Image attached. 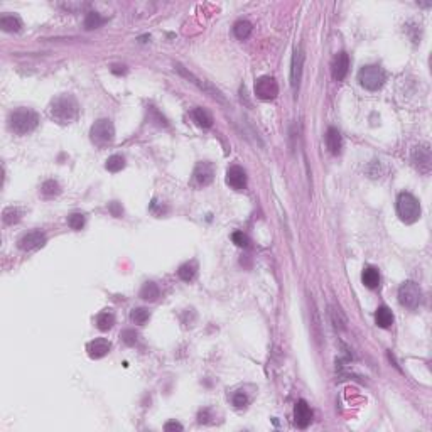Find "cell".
Returning a JSON list of instances; mask_svg holds the SVG:
<instances>
[{"label": "cell", "mask_w": 432, "mask_h": 432, "mask_svg": "<svg viewBox=\"0 0 432 432\" xmlns=\"http://www.w3.org/2000/svg\"><path fill=\"white\" fill-rule=\"evenodd\" d=\"M78 102L71 95H61L54 98L49 105V117L59 125H68L71 122H75L78 117Z\"/></svg>", "instance_id": "obj_1"}, {"label": "cell", "mask_w": 432, "mask_h": 432, "mask_svg": "<svg viewBox=\"0 0 432 432\" xmlns=\"http://www.w3.org/2000/svg\"><path fill=\"white\" fill-rule=\"evenodd\" d=\"M39 125V117L31 108H17L9 115V127L14 134L27 135Z\"/></svg>", "instance_id": "obj_2"}, {"label": "cell", "mask_w": 432, "mask_h": 432, "mask_svg": "<svg viewBox=\"0 0 432 432\" xmlns=\"http://www.w3.org/2000/svg\"><path fill=\"white\" fill-rule=\"evenodd\" d=\"M397 213L403 223L412 225L420 218V204L411 193H400L397 198Z\"/></svg>", "instance_id": "obj_3"}, {"label": "cell", "mask_w": 432, "mask_h": 432, "mask_svg": "<svg viewBox=\"0 0 432 432\" xmlns=\"http://www.w3.org/2000/svg\"><path fill=\"white\" fill-rule=\"evenodd\" d=\"M387 80V75L381 66L378 64H370L363 66L358 73V81L363 88H367L370 91H376L383 86V83Z\"/></svg>", "instance_id": "obj_4"}, {"label": "cell", "mask_w": 432, "mask_h": 432, "mask_svg": "<svg viewBox=\"0 0 432 432\" xmlns=\"http://www.w3.org/2000/svg\"><path fill=\"white\" fill-rule=\"evenodd\" d=\"M90 137H91V142L95 143L97 147L110 146L115 138V127L112 124V120H108V118L97 120L95 124L91 125Z\"/></svg>", "instance_id": "obj_5"}, {"label": "cell", "mask_w": 432, "mask_h": 432, "mask_svg": "<svg viewBox=\"0 0 432 432\" xmlns=\"http://www.w3.org/2000/svg\"><path fill=\"white\" fill-rule=\"evenodd\" d=\"M422 301V291L415 282H403L398 289V302L407 309H415Z\"/></svg>", "instance_id": "obj_6"}, {"label": "cell", "mask_w": 432, "mask_h": 432, "mask_svg": "<svg viewBox=\"0 0 432 432\" xmlns=\"http://www.w3.org/2000/svg\"><path fill=\"white\" fill-rule=\"evenodd\" d=\"M174 68H176V71L177 73H179L182 78H186L187 81H191L193 85H196L199 90H203L204 93H208L209 97H213V98H216V100H220V102H225V98H223V95H221V91L220 90H216L214 86H211L209 85L208 81H204V80H201V78H198V76L195 75V73H191V71H187L184 66L182 64H179V63H176L174 64Z\"/></svg>", "instance_id": "obj_7"}, {"label": "cell", "mask_w": 432, "mask_h": 432, "mask_svg": "<svg viewBox=\"0 0 432 432\" xmlns=\"http://www.w3.org/2000/svg\"><path fill=\"white\" fill-rule=\"evenodd\" d=\"M255 95L260 100H274L279 95V85L272 76H260L255 81Z\"/></svg>", "instance_id": "obj_8"}, {"label": "cell", "mask_w": 432, "mask_h": 432, "mask_svg": "<svg viewBox=\"0 0 432 432\" xmlns=\"http://www.w3.org/2000/svg\"><path fill=\"white\" fill-rule=\"evenodd\" d=\"M412 160L422 174H429L430 173V164H432V156H430V147L427 143L424 146L415 147V151L412 154Z\"/></svg>", "instance_id": "obj_9"}, {"label": "cell", "mask_w": 432, "mask_h": 432, "mask_svg": "<svg viewBox=\"0 0 432 432\" xmlns=\"http://www.w3.org/2000/svg\"><path fill=\"white\" fill-rule=\"evenodd\" d=\"M44 243H46V235L42 233L41 230H34V231H29V233H26L24 236L20 238L17 242V247L20 250H36V248L42 247Z\"/></svg>", "instance_id": "obj_10"}, {"label": "cell", "mask_w": 432, "mask_h": 432, "mask_svg": "<svg viewBox=\"0 0 432 432\" xmlns=\"http://www.w3.org/2000/svg\"><path fill=\"white\" fill-rule=\"evenodd\" d=\"M226 184L233 187L235 191H243L247 187V173L240 165H231L226 171Z\"/></svg>", "instance_id": "obj_11"}, {"label": "cell", "mask_w": 432, "mask_h": 432, "mask_svg": "<svg viewBox=\"0 0 432 432\" xmlns=\"http://www.w3.org/2000/svg\"><path fill=\"white\" fill-rule=\"evenodd\" d=\"M302 64H304V53H302V47L299 46V47H296L294 56H292V68H291V85L294 90H297L299 83H301Z\"/></svg>", "instance_id": "obj_12"}, {"label": "cell", "mask_w": 432, "mask_h": 432, "mask_svg": "<svg viewBox=\"0 0 432 432\" xmlns=\"http://www.w3.org/2000/svg\"><path fill=\"white\" fill-rule=\"evenodd\" d=\"M195 179L199 186H208L211 184L214 179V167L211 162H198L195 167Z\"/></svg>", "instance_id": "obj_13"}, {"label": "cell", "mask_w": 432, "mask_h": 432, "mask_svg": "<svg viewBox=\"0 0 432 432\" xmlns=\"http://www.w3.org/2000/svg\"><path fill=\"white\" fill-rule=\"evenodd\" d=\"M294 420H296V425L301 429H306L309 424H311L313 420V411L311 407L307 405L306 400H299L296 403V409H294Z\"/></svg>", "instance_id": "obj_14"}, {"label": "cell", "mask_w": 432, "mask_h": 432, "mask_svg": "<svg viewBox=\"0 0 432 432\" xmlns=\"http://www.w3.org/2000/svg\"><path fill=\"white\" fill-rule=\"evenodd\" d=\"M110 350H112V343H110L108 340H105V338H97V340L88 343V346H86L88 354L95 359L103 358L105 354L110 353Z\"/></svg>", "instance_id": "obj_15"}, {"label": "cell", "mask_w": 432, "mask_h": 432, "mask_svg": "<svg viewBox=\"0 0 432 432\" xmlns=\"http://www.w3.org/2000/svg\"><path fill=\"white\" fill-rule=\"evenodd\" d=\"M348 68H350V58L346 53H338L333 59V76L336 81H343L348 75Z\"/></svg>", "instance_id": "obj_16"}, {"label": "cell", "mask_w": 432, "mask_h": 432, "mask_svg": "<svg viewBox=\"0 0 432 432\" xmlns=\"http://www.w3.org/2000/svg\"><path fill=\"white\" fill-rule=\"evenodd\" d=\"M326 146H328L329 152L333 154V156H338V154L341 152L343 138H341L340 130L334 129V127H329L328 132H326Z\"/></svg>", "instance_id": "obj_17"}, {"label": "cell", "mask_w": 432, "mask_h": 432, "mask_svg": "<svg viewBox=\"0 0 432 432\" xmlns=\"http://www.w3.org/2000/svg\"><path fill=\"white\" fill-rule=\"evenodd\" d=\"M375 323L380 326V328H390V326L393 324V314L392 311L387 306H380L378 309H376V313H375Z\"/></svg>", "instance_id": "obj_18"}, {"label": "cell", "mask_w": 432, "mask_h": 432, "mask_svg": "<svg viewBox=\"0 0 432 432\" xmlns=\"http://www.w3.org/2000/svg\"><path fill=\"white\" fill-rule=\"evenodd\" d=\"M329 319H331V323H333V326H334L336 329H340V331H345V329H346L348 319H346L345 313H343L340 307L329 306Z\"/></svg>", "instance_id": "obj_19"}, {"label": "cell", "mask_w": 432, "mask_h": 432, "mask_svg": "<svg viewBox=\"0 0 432 432\" xmlns=\"http://www.w3.org/2000/svg\"><path fill=\"white\" fill-rule=\"evenodd\" d=\"M362 280H363V284L368 287V289H376V287L380 285V274H378V270H376L375 267H367L363 270V274H362Z\"/></svg>", "instance_id": "obj_20"}, {"label": "cell", "mask_w": 432, "mask_h": 432, "mask_svg": "<svg viewBox=\"0 0 432 432\" xmlns=\"http://www.w3.org/2000/svg\"><path fill=\"white\" fill-rule=\"evenodd\" d=\"M196 274H198V263L195 262V260H191V262H186L184 265H181L179 270H177V275H179V279L184 280V282L195 280Z\"/></svg>", "instance_id": "obj_21"}, {"label": "cell", "mask_w": 432, "mask_h": 432, "mask_svg": "<svg viewBox=\"0 0 432 432\" xmlns=\"http://www.w3.org/2000/svg\"><path fill=\"white\" fill-rule=\"evenodd\" d=\"M0 27L5 32H19L22 29V20L17 15H2L0 19Z\"/></svg>", "instance_id": "obj_22"}, {"label": "cell", "mask_w": 432, "mask_h": 432, "mask_svg": "<svg viewBox=\"0 0 432 432\" xmlns=\"http://www.w3.org/2000/svg\"><path fill=\"white\" fill-rule=\"evenodd\" d=\"M159 296H160V291H159V287H157L156 282H146V284L142 285L140 297L143 299V301L154 302V301H157Z\"/></svg>", "instance_id": "obj_23"}, {"label": "cell", "mask_w": 432, "mask_h": 432, "mask_svg": "<svg viewBox=\"0 0 432 432\" xmlns=\"http://www.w3.org/2000/svg\"><path fill=\"white\" fill-rule=\"evenodd\" d=\"M193 120H195L199 127H203V129H209V127L213 125L211 113H209L208 110H204V108H195V110H193Z\"/></svg>", "instance_id": "obj_24"}, {"label": "cell", "mask_w": 432, "mask_h": 432, "mask_svg": "<svg viewBox=\"0 0 432 432\" xmlns=\"http://www.w3.org/2000/svg\"><path fill=\"white\" fill-rule=\"evenodd\" d=\"M113 324H115V316H113V313L103 311V313H100V314L97 316V328H98L100 331H108V329H112Z\"/></svg>", "instance_id": "obj_25"}, {"label": "cell", "mask_w": 432, "mask_h": 432, "mask_svg": "<svg viewBox=\"0 0 432 432\" xmlns=\"http://www.w3.org/2000/svg\"><path fill=\"white\" fill-rule=\"evenodd\" d=\"M252 29H253V26L248 20H238L236 24L233 26L235 36L238 37V39H242V41L247 39V37L252 34Z\"/></svg>", "instance_id": "obj_26"}, {"label": "cell", "mask_w": 432, "mask_h": 432, "mask_svg": "<svg viewBox=\"0 0 432 432\" xmlns=\"http://www.w3.org/2000/svg\"><path fill=\"white\" fill-rule=\"evenodd\" d=\"M107 19L102 17L98 12H88L86 17H85V29L88 31H93V29H98L100 26H103Z\"/></svg>", "instance_id": "obj_27"}, {"label": "cell", "mask_w": 432, "mask_h": 432, "mask_svg": "<svg viewBox=\"0 0 432 432\" xmlns=\"http://www.w3.org/2000/svg\"><path fill=\"white\" fill-rule=\"evenodd\" d=\"M59 184L54 179H47V181H44L42 182V186H41V195L44 198H53V196H56L59 195Z\"/></svg>", "instance_id": "obj_28"}, {"label": "cell", "mask_w": 432, "mask_h": 432, "mask_svg": "<svg viewBox=\"0 0 432 432\" xmlns=\"http://www.w3.org/2000/svg\"><path fill=\"white\" fill-rule=\"evenodd\" d=\"M20 214H22V211H20L19 208L10 206V208H5V209H4L2 220H4L5 225H14V223H17V221L20 220Z\"/></svg>", "instance_id": "obj_29"}, {"label": "cell", "mask_w": 432, "mask_h": 432, "mask_svg": "<svg viewBox=\"0 0 432 432\" xmlns=\"http://www.w3.org/2000/svg\"><path fill=\"white\" fill-rule=\"evenodd\" d=\"M105 167H107V171H110V173H118V171L125 167V159L122 156H112L107 159Z\"/></svg>", "instance_id": "obj_30"}, {"label": "cell", "mask_w": 432, "mask_h": 432, "mask_svg": "<svg viewBox=\"0 0 432 432\" xmlns=\"http://www.w3.org/2000/svg\"><path fill=\"white\" fill-rule=\"evenodd\" d=\"M149 318H151V314L146 307H137V309H132L130 313V319L134 321L135 324H146Z\"/></svg>", "instance_id": "obj_31"}, {"label": "cell", "mask_w": 432, "mask_h": 432, "mask_svg": "<svg viewBox=\"0 0 432 432\" xmlns=\"http://www.w3.org/2000/svg\"><path fill=\"white\" fill-rule=\"evenodd\" d=\"M85 223H86V218H85V214H81V213H73L68 218V225L73 230H81L83 226H85Z\"/></svg>", "instance_id": "obj_32"}, {"label": "cell", "mask_w": 432, "mask_h": 432, "mask_svg": "<svg viewBox=\"0 0 432 432\" xmlns=\"http://www.w3.org/2000/svg\"><path fill=\"white\" fill-rule=\"evenodd\" d=\"M120 338H122V341H124L125 345H129V346H134L135 343H137V338H138V334L135 333L134 329H125V331H122Z\"/></svg>", "instance_id": "obj_33"}, {"label": "cell", "mask_w": 432, "mask_h": 432, "mask_svg": "<svg viewBox=\"0 0 432 432\" xmlns=\"http://www.w3.org/2000/svg\"><path fill=\"white\" fill-rule=\"evenodd\" d=\"M231 240H233L236 247H242V248L248 247V243H250V238L243 233V231H235V233L231 235Z\"/></svg>", "instance_id": "obj_34"}, {"label": "cell", "mask_w": 432, "mask_h": 432, "mask_svg": "<svg viewBox=\"0 0 432 432\" xmlns=\"http://www.w3.org/2000/svg\"><path fill=\"white\" fill-rule=\"evenodd\" d=\"M247 403H248V397H247L243 392H236L235 395H233V405H235L236 409L247 407Z\"/></svg>", "instance_id": "obj_35"}, {"label": "cell", "mask_w": 432, "mask_h": 432, "mask_svg": "<svg viewBox=\"0 0 432 432\" xmlns=\"http://www.w3.org/2000/svg\"><path fill=\"white\" fill-rule=\"evenodd\" d=\"M110 211L113 213V216H117V218H120V216L124 214V209L118 206V203H112V204H110Z\"/></svg>", "instance_id": "obj_36"}, {"label": "cell", "mask_w": 432, "mask_h": 432, "mask_svg": "<svg viewBox=\"0 0 432 432\" xmlns=\"http://www.w3.org/2000/svg\"><path fill=\"white\" fill-rule=\"evenodd\" d=\"M165 430H182V425L179 422H167L164 425Z\"/></svg>", "instance_id": "obj_37"}, {"label": "cell", "mask_w": 432, "mask_h": 432, "mask_svg": "<svg viewBox=\"0 0 432 432\" xmlns=\"http://www.w3.org/2000/svg\"><path fill=\"white\" fill-rule=\"evenodd\" d=\"M112 73H115V75H125V73H127V68H125V66L115 64V66H112Z\"/></svg>", "instance_id": "obj_38"}, {"label": "cell", "mask_w": 432, "mask_h": 432, "mask_svg": "<svg viewBox=\"0 0 432 432\" xmlns=\"http://www.w3.org/2000/svg\"><path fill=\"white\" fill-rule=\"evenodd\" d=\"M198 417H199V422H201V424H206V422H208V419H209V412H208V411L199 412Z\"/></svg>", "instance_id": "obj_39"}]
</instances>
